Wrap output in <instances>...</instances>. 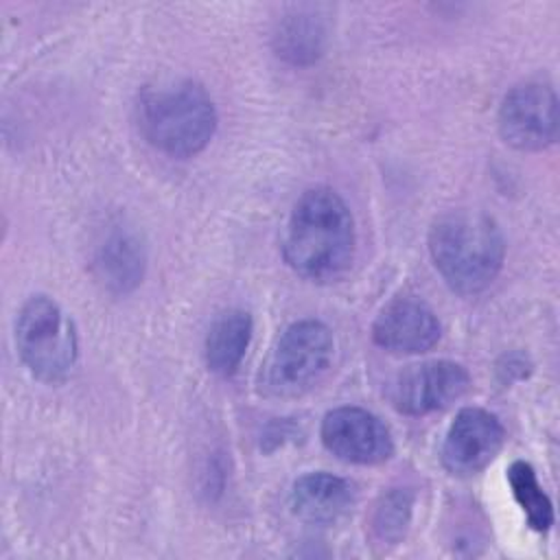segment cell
<instances>
[{
  "label": "cell",
  "mask_w": 560,
  "mask_h": 560,
  "mask_svg": "<svg viewBox=\"0 0 560 560\" xmlns=\"http://www.w3.org/2000/svg\"><path fill=\"white\" fill-rule=\"evenodd\" d=\"M354 219L332 188H311L293 206L282 254L287 265L311 282L341 278L354 258Z\"/></svg>",
  "instance_id": "1"
},
{
  "label": "cell",
  "mask_w": 560,
  "mask_h": 560,
  "mask_svg": "<svg viewBox=\"0 0 560 560\" xmlns=\"http://www.w3.org/2000/svg\"><path fill=\"white\" fill-rule=\"evenodd\" d=\"M429 252L444 282L459 295L490 287L505 258V241L492 217L481 210H453L433 221Z\"/></svg>",
  "instance_id": "2"
},
{
  "label": "cell",
  "mask_w": 560,
  "mask_h": 560,
  "mask_svg": "<svg viewBox=\"0 0 560 560\" xmlns=\"http://www.w3.org/2000/svg\"><path fill=\"white\" fill-rule=\"evenodd\" d=\"M138 127L144 140L171 155L190 158L208 147L217 129V109L203 85L175 81L149 88L136 105Z\"/></svg>",
  "instance_id": "3"
},
{
  "label": "cell",
  "mask_w": 560,
  "mask_h": 560,
  "mask_svg": "<svg viewBox=\"0 0 560 560\" xmlns=\"http://www.w3.org/2000/svg\"><path fill=\"white\" fill-rule=\"evenodd\" d=\"M335 339L317 319L293 322L273 343L262 370L260 392L271 398H295L313 389L330 370Z\"/></svg>",
  "instance_id": "4"
},
{
  "label": "cell",
  "mask_w": 560,
  "mask_h": 560,
  "mask_svg": "<svg viewBox=\"0 0 560 560\" xmlns=\"http://www.w3.org/2000/svg\"><path fill=\"white\" fill-rule=\"evenodd\" d=\"M15 348L37 381L59 385L68 381L77 363V328L55 300L33 295L18 313Z\"/></svg>",
  "instance_id": "5"
},
{
  "label": "cell",
  "mask_w": 560,
  "mask_h": 560,
  "mask_svg": "<svg viewBox=\"0 0 560 560\" xmlns=\"http://www.w3.org/2000/svg\"><path fill=\"white\" fill-rule=\"evenodd\" d=\"M499 133L518 151H542L558 138V98L551 85L525 81L499 107Z\"/></svg>",
  "instance_id": "6"
},
{
  "label": "cell",
  "mask_w": 560,
  "mask_h": 560,
  "mask_svg": "<svg viewBox=\"0 0 560 560\" xmlns=\"http://www.w3.org/2000/svg\"><path fill=\"white\" fill-rule=\"evenodd\" d=\"M470 387V374L455 361H427L400 372L392 387L389 400L405 416H424L446 409Z\"/></svg>",
  "instance_id": "7"
},
{
  "label": "cell",
  "mask_w": 560,
  "mask_h": 560,
  "mask_svg": "<svg viewBox=\"0 0 560 560\" xmlns=\"http://www.w3.org/2000/svg\"><path fill=\"white\" fill-rule=\"evenodd\" d=\"M322 442L339 459L361 466L383 464L394 455L389 429L361 407H337L322 420Z\"/></svg>",
  "instance_id": "8"
},
{
  "label": "cell",
  "mask_w": 560,
  "mask_h": 560,
  "mask_svg": "<svg viewBox=\"0 0 560 560\" xmlns=\"http://www.w3.org/2000/svg\"><path fill=\"white\" fill-rule=\"evenodd\" d=\"M505 440L499 418L479 407H464L442 444V464L451 475L470 477L483 470L501 451Z\"/></svg>",
  "instance_id": "9"
},
{
  "label": "cell",
  "mask_w": 560,
  "mask_h": 560,
  "mask_svg": "<svg viewBox=\"0 0 560 560\" xmlns=\"http://www.w3.org/2000/svg\"><path fill=\"white\" fill-rule=\"evenodd\" d=\"M372 339L378 348L394 354L427 352L440 339V322L420 298H394L376 315Z\"/></svg>",
  "instance_id": "10"
},
{
  "label": "cell",
  "mask_w": 560,
  "mask_h": 560,
  "mask_svg": "<svg viewBox=\"0 0 560 560\" xmlns=\"http://www.w3.org/2000/svg\"><path fill=\"white\" fill-rule=\"evenodd\" d=\"M354 503L350 481L330 472H308L293 483L291 508L298 518L311 525H332L341 521Z\"/></svg>",
  "instance_id": "11"
},
{
  "label": "cell",
  "mask_w": 560,
  "mask_h": 560,
  "mask_svg": "<svg viewBox=\"0 0 560 560\" xmlns=\"http://www.w3.org/2000/svg\"><path fill=\"white\" fill-rule=\"evenodd\" d=\"M252 315L241 308H232L221 313L206 337V365L210 372L219 376H232L252 339Z\"/></svg>",
  "instance_id": "12"
},
{
  "label": "cell",
  "mask_w": 560,
  "mask_h": 560,
  "mask_svg": "<svg viewBox=\"0 0 560 560\" xmlns=\"http://www.w3.org/2000/svg\"><path fill=\"white\" fill-rule=\"evenodd\" d=\"M326 46V24L311 9H295L284 15L273 33V48L278 57L295 66L313 63L322 57Z\"/></svg>",
  "instance_id": "13"
},
{
  "label": "cell",
  "mask_w": 560,
  "mask_h": 560,
  "mask_svg": "<svg viewBox=\"0 0 560 560\" xmlns=\"http://www.w3.org/2000/svg\"><path fill=\"white\" fill-rule=\"evenodd\" d=\"M98 278L116 293L133 289L142 278L144 256L138 241L129 234L112 236L98 254Z\"/></svg>",
  "instance_id": "14"
},
{
  "label": "cell",
  "mask_w": 560,
  "mask_h": 560,
  "mask_svg": "<svg viewBox=\"0 0 560 560\" xmlns=\"http://www.w3.org/2000/svg\"><path fill=\"white\" fill-rule=\"evenodd\" d=\"M508 481L527 523L536 532H547L553 523V505L545 494L532 464L516 459L508 468Z\"/></svg>",
  "instance_id": "15"
},
{
  "label": "cell",
  "mask_w": 560,
  "mask_h": 560,
  "mask_svg": "<svg viewBox=\"0 0 560 560\" xmlns=\"http://www.w3.org/2000/svg\"><path fill=\"white\" fill-rule=\"evenodd\" d=\"M411 512V497L407 492L394 490L381 499L372 516V532L378 542L396 545L409 523Z\"/></svg>",
  "instance_id": "16"
}]
</instances>
